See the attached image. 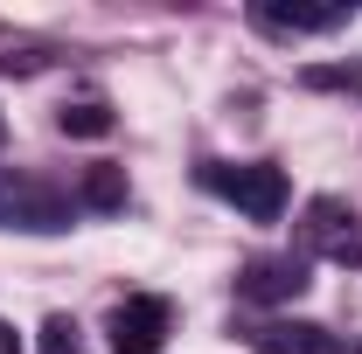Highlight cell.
<instances>
[{
	"label": "cell",
	"mask_w": 362,
	"mask_h": 354,
	"mask_svg": "<svg viewBox=\"0 0 362 354\" xmlns=\"http://www.w3.org/2000/svg\"><path fill=\"white\" fill-rule=\"evenodd\" d=\"M202 188L209 195H223L230 209H244L251 222H279L286 209V174L272 167V160H202Z\"/></svg>",
	"instance_id": "cell-2"
},
{
	"label": "cell",
	"mask_w": 362,
	"mask_h": 354,
	"mask_svg": "<svg viewBox=\"0 0 362 354\" xmlns=\"http://www.w3.org/2000/svg\"><path fill=\"white\" fill-rule=\"evenodd\" d=\"M0 354H21V334H14L7 319H0Z\"/></svg>",
	"instance_id": "cell-12"
},
{
	"label": "cell",
	"mask_w": 362,
	"mask_h": 354,
	"mask_svg": "<svg viewBox=\"0 0 362 354\" xmlns=\"http://www.w3.org/2000/svg\"><path fill=\"white\" fill-rule=\"evenodd\" d=\"M307 292V257H251V264L237 271V299H251V306H293Z\"/></svg>",
	"instance_id": "cell-5"
},
{
	"label": "cell",
	"mask_w": 362,
	"mask_h": 354,
	"mask_svg": "<svg viewBox=\"0 0 362 354\" xmlns=\"http://www.w3.org/2000/svg\"><path fill=\"white\" fill-rule=\"evenodd\" d=\"M56 126L70 139H105L119 118H112V104H105L98 90H84V97H63V104H56Z\"/></svg>",
	"instance_id": "cell-8"
},
{
	"label": "cell",
	"mask_w": 362,
	"mask_h": 354,
	"mask_svg": "<svg viewBox=\"0 0 362 354\" xmlns=\"http://www.w3.org/2000/svg\"><path fill=\"white\" fill-rule=\"evenodd\" d=\"M42 354H84V334H77L70 312H49L42 319Z\"/></svg>",
	"instance_id": "cell-11"
},
{
	"label": "cell",
	"mask_w": 362,
	"mask_h": 354,
	"mask_svg": "<svg viewBox=\"0 0 362 354\" xmlns=\"http://www.w3.org/2000/svg\"><path fill=\"white\" fill-rule=\"evenodd\" d=\"M168 334H175V306L160 292H133L112 306V348L119 354H160Z\"/></svg>",
	"instance_id": "cell-4"
},
{
	"label": "cell",
	"mask_w": 362,
	"mask_h": 354,
	"mask_svg": "<svg viewBox=\"0 0 362 354\" xmlns=\"http://www.w3.org/2000/svg\"><path fill=\"white\" fill-rule=\"evenodd\" d=\"M244 348L251 354H341V341L327 326H314V319H251Z\"/></svg>",
	"instance_id": "cell-6"
},
{
	"label": "cell",
	"mask_w": 362,
	"mask_h": 354,
	"mask_svg": "<svg viewBox=\"0 0 362 354\" xmlns=\"http://www.w3.org/2000/svg\"><path fill=\"white\" fill-rule=\"evenodd\" d=\"M265 35H334L349 28V7H251Z\"/></svg>",
	"instance_id": "cell-7"
},
{
	"label": "cell",
	"mask_w": 362,
	"mask_h": 354,
	"mask_svg": "<svg viewBox=\"0 0 362 354\" xmlns=\"http://www.w3.org/2000/svg\"><path fill=\"white\" fill-rule=\"evenodd\" d=\"M0 139H7V118H0Z\"/></svg>",
	"instance_id": "cell-14"
},
{
	"label": "cell",
	"mask_w": 362,
	"mask_h": 354,
	"mask_svg": "<svg viewBox=\"0 0 362 354\" xmlns=\"http://www.w3.org/2000/svg\"><path fill=\"white\" fill-rule=\"evenodd\" d=\"M341 354H362V341H349V348H341Z\"/></svg>",
	"instance_id": "cell-13"
},
{
	"label": "cell",
	"mask_w": 362,
	"mask_h": 354,
	"mask_svg": "<svg viewBox=\"0 0 362 354\" xmlns=\"http://www.w3.org/2000/svg\"><path fill=\"white\" fill-rule=\"evenodd\" d=\"M77 209H105V216L126 209V167H105V160H98L84 174V188H77Z\"/></svg>",
	"instance_id": "cell-9"
},
{
	"label": "cell",
	"mask_w": 362,
	"mask_h": 354,
	"mask_svg": "<svg viewBox=\"0 0 362 354\" xmlns=\"http://www.w3.org/2000/svg\"><path fill=\"white\" fill-rule=\"evenodd\" d=\"M77 222V195L56 188V181L28 174V167H0V229H21V236H56Z\"/></svg>",
	"instance_id": "cell-1"
},
{
	"label": "cell",
	"mask_w": 362,
	"mask_h": 354,
	"mask_svg": "<svg viewBox=\"0 0 362 354\" xmlns=\"http://www.w3.org/2000/svg\"><path fill=\"white\" fill-rule=\"evenodd\" d=\"M300 250L307 257H327V264L356 271L362 264V216L341 202V195H314L300 209Z\"/></svg>",
	"instance_id": "cell-3"
},
{
	"label": "cell",
	"mask_w": 362,
	"mask_h": 354,
	"mask_svg": "<svg viewBox=\"0 0 362 354\" xmlns=\"http://www.w3.org/2000/svg\"><path fill=\"white\" fill-rule=\"evenodd\" d=\"M49 63V42H35V35H0V70L7 77H35Z\"/></svg>",
	"instance_id": "cell-10"
}]
</instances>
